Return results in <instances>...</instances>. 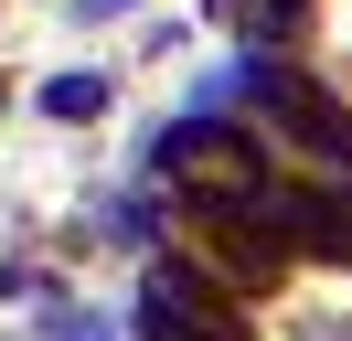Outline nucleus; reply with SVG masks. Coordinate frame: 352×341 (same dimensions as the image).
Segmentation results:
<instances>
[{"label":"nucleus","mask_w":352,"mask_h":341,"mask_svg":"<svg viewBox=\"0 0 352 341\" xmlns=\"http://www.w3.org/2000/svg\"><path fill=\"white\" fill-rule=\"evenodd\" d=\"M0 107H11V96H0Z\"/></svg>","instance_id":"obj_7"},{"label":"nucleus","mask_w":352,"mask_h":341,"mask_svg":"<svg viewBox=\"0 0 352 341\" xmlns=\"http://www.w3.org/2000/svg\"><path fill=\"white\" fill-rule=\"evenodd\" d=\"M107 107V75H54L43 85V118H96Z\"/></svg>","instance_id":"obj_4"},{"label":"nucleus","mask_w":352,"mask_h":341,"mask_svg":"<svg viewBox=\"0 0 352 341\" xmlns=\"http://www.w3.org/2000/svg\"><path fill=\"white\" fill-rule=\"evenodd\" d=\"M65 341H118V331H107V320H75V331H65Z\"/></svg>","instance_id":"obj_6"},{"label":"nucleus","mask_w":352,"mask_h":341,"mask_svg":"<svg viewBox=\"0 0 352 341\" xmlns=\"http://www.w3.org/2000/svg\"><path fill=\"white\" fill-rule=\"evenodd\" d=\"M171 170L192 182V203H256L267 192V149L245 139V128H182Z\"/></svg>","instance_id":"obj_1"},{"label":"nucleus","mask_w":352,"mask_h":341,"mask_svg":"<svg viewBox=\"0 0 352 341\" xmlns=\"http://www.w3.org/2000/svg\"><path fill=\"white\" fill-rule=\"evenodd\" d=\"M256 96H267V107H278V118H288V139H299L309 160H331V170H352V107L331 96V85H309L299 64H267V75H256Z\"/></svg>","instance_id":"obj_2"},{"label":"nucleus","mask_w":352,"mask_h":341,"mask_svg":"<svg viewBox=\"0 0 352 341\" xmlns=\"http://www.w3.org/2000/svg\"><path fill=\"white\" fill-rule=\"evenodd\" d=\"M309 213H320V245H331V256H352V203H309Z\"/></svg>","instance_id":"obj_5"},{"label":"nucleus","mask_w":352,"mask_h":341,"mask_svg":"<svg viewBox=\"0 0 352 341\" xmlns=\"http://www.w3.org/2000/svg\"><path fill=\"white\" fill-rule=\"evenodd\" d=\"M139 341H245V309H224L203 277H150V298H139Z\"/></svg>","instance_id":"obj_3"}]
</instances>
